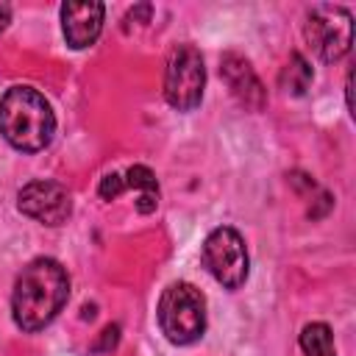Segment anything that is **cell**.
<instances>
[{"instance_id":"6da1fadb","label":"cell","mask_w":356,"mask_h":356,"mask_svg":"<svg viewBox=\"0 0 356 356\" xmlns=\"http://www.w3.org/2000/svg\"><path fill=\"white\" fill-rule=\"evenodd\" d=\"M70 298V278L56 259H33L17 275L11 292V314L22 331L50 325Z\"/></svg>"},{"instance_id":"7a4b0ae2","label":"cell","mask_w":356,"mask_h":356,"mask_svg":"<svg viewBox=\"0 0 356 356\" xmlns=\"http://www.w3.org/2000/svg\"><path fill=\"white\" fill-rule=\"evenodd\" d=\"M0 134L22 153L44 150L56 134V114L33 86H11L0 100Z\"/></svg>"},{"instance_id":"3957f363","label":"cell","mask_w":356,"mask_h":356,"mask_svg":"<svg viewBox=\"0 0 356 356\" xmlns=\"http://www.w3.org/2000/svg\"><path fill=\"white\" fill-rule=\"evenodd\" d=\"M156 317L172 345H192L206 331V298L195 284L175 281L161 292Z\"/></svg>"},{"instance_id":"277c9868","label":"cell","mask_w":356,"mask_h":356,"mask_svg":"<svg viewBox=\"0 0 356 356\" xmlns=\"http://www.w3.org/2000/svg\"><path fill=\"white\" fill-rule=\"evenodd\" d=\"M303 33L323 61H339L353 42V17L342 6H314L306 11Z\"/></svg>"},{"instance_id":"5b68a950","label":"cell","mask_w":356,"mask_h":356,"mask_svg":"<svg viewBox=\"0 0 356 356\" xmlns=\"http://www.w3.org/2000/svg\"><path fill=\"white\" fill-rule=\"evenodd\" d=\"M203 264L225 289H239L248 278V248L236 228L220 225L203 242Z\"/></svg>"},{"instance_id":"8992f818","label":"cell","mask_w":356,"mask_h":356,"mask_svg":"<svg viewBox=\"0 0 356 356\" xmlns=\"http://www.w3.org/2000/svg\"><path fill=\"white\" fill-rule=\"evenodd\" d=\"M206 86V67L203 56L192 44H178L170 53L167 72H164V97L178 111H192L200 106Z\"/></svg>"},{"instance_id":"52a82bcc","label":"cell","mask_w":356,"mask_h":356,"mask_svg":"<svg viewBox=\"0 0 356 356\" xmlns=\"http://www.w3.org/2000/svg\"><path fill=\"white\" fill-rule=\"evenodd\" d=\"M17 206L25 217L42 225H61L72 214L70 192L56 181H31L19 189Z\"/></svg>"},{"instance_id":"ba28073f","label":"cell","mask_w":356,"mask_h":356,"mask_svg":"<svg viewBox=\"0 0 356 356\" xmlns=\"http://www.w3.org/2000/svg\"><path fill=\"white\" fill-rule=\"evenodd\" d=\"M103 3H64L61 6V28L64 39L72 50H83L97 42L103 31Z\"/></svg>"},{"instance_id":"9c48e42d","label":"cell","mask_w":356,"mask_h":356,"mask_svg":"<svg viewBox=\"0 0 356 356\" xmlns=\"http://www.w3.org/2000/svg\"><path fill=\"white\" fill-rule=\"evenodd\" d=\"M220 72H222L225 83L231 86V95H234V97H236V100H239L245 108L259 111V108L264 106V100H267L264 86H261V81L256 78L253 67H250V64H248L242 56L228 53V56L222 58Z\"/></svg>"},{"instance_id":"30bf717a","label":"cell","mask_w":356,"mask_h":356,"mask_svg":"<svg viewBox=\"0 0 356 356\" xmlns=\"http://www.w3.org/2000/svg\"><path fill=\"white\" fill-rule=\"evenodd\" d=\"M300 348L306 356H337L334 350V334L325 323H309L300 331Z\"/></svg>"},{"instance_id":"8fae6325","label":"cell","mask_w":356,"mask_h":356,"mask_svg":"<svg viewBox=\"0 0 356 356\" xmlns=\"http://www.w3.org/2000/svg\"><path fill=\"white\" fill-rule=\"evenodd\" d=\"M309 83H312V67H309V61L300 53H292L289 61H286V67L281 70V86L286 92H292V95H303L309 89Z\"/></svg>"},{"instance_id":"7c38bea8","label":"cell","mask_w":356,"mask_h":356,"mask_svg":"<svg viewBox=\"0 0 356 356\" xmlns=\"http://www.w3.org/2000/svg\"><path fill=\"white\" fill-rule=\"evenodd\" d=\"M122 178H125V186L139 189V195H159V181H156L153 170L145 167V164H134V167H128V172H125Z\"/></svg>"},{"instance_id":"4fadbf2b","label":"cell","mask_w":356,"mask_h":356,"mask_svg":"<svg viewBox=\"0 0 356 356\" xmlns=\"http://www.w3.org/2000/svg\"><path fill=\"white\" fill-rule=\"evenodd\" d=\"M97 192H100L103 200H114V197H120V195L125 192V178H122L120 172H108V175L100 178Z\"/></svg>"},{"instance_id":"5bb4252c","label":"cell","mask_w":356,"mask_h":356,"mask_svg":"<svg viewBox=\"0 0 356 356\" xmlns=\"http://www.w3.org/2000/svg\"><path fill=\"white\" fill-rule=\"evenodd\" d=\"M117 337H120V328H117V325H108V328L103 331V345H97V350L114 348V345H117Z\"/></svg>"},{"instance_id":"9a60e30c","label":"cell","mask_w":356,"mask_h":356,"mask_svg":"<svg viewBox=\"0 0 356 356\" xmlns=\"http://www.w3.org/2000/svg\"><path fill=\"white\" fill-rule=\"evenodd\" d=\"M11 22V6H6V3H0V31L6 28Z\"/></svg>"}]
</instances>
